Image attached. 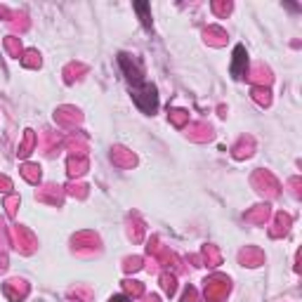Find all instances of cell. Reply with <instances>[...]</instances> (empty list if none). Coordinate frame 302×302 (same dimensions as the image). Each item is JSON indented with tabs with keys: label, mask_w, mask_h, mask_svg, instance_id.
<instances>
[{
	"label": "cell",
	"mask_w": 302,
	"mask_h": 302,
	"mask_svg": "<svg viewBox=\"0 0 302 302\" xmlns=\"http://www.w3.org/2000/svg\"><path fill=\"white\" fill-rule=\"evenodd\" d=\"M132 97H135V102H137V106L142 111H146V114H154L158 106V97H156V88L154 85H139V88L132 90Z\"/></svg>",
	"instance_id": "cell-1"
},
{
	"label": "cell",
	"mask_w": 302,
	"mask_h": 302,
	"mask_svg": "<svg viewBox=\"0 0 302 302\" xmlns=\"http://www.w3.org/2000/svg\"><path fill=\"white\" fill-rule=\"evenodd\" d=\"M229 293V281L224 276H213L206 281V302H224Z\"/></svg>",
	"instance_id": "cell-2"
},
{
	"label": "cell",
	"mask_w": 302,
	"mask_h": 302,
	"mask_svg": "<svg viewBox=\"0 0 302 302\" xmlns=\"http://www.w3.org/2000/svg\"><path fill=\"white\" fill-rule=\"evenodd\" d=\"M253 184L257 192L267 194V196H276L279 194V182L274 179V175L272 172H265V170H257L253 175Z\"/></svg>",
	"instance_id": "cell-3"
},
{
	"label": "cell",
	"mask_w": 302,
	"mask_h": 302,
	"mask_svg": "<svg viewBox=\"0 0 302 302\" xmlns=\"http://www.w3.org/2000/svg\"><path fill=\"white\" fill-rule=\"evenodd\" d=\"M12 241H14V246L19 248L21 253H33V248H35V239H33V234L28 232V229H24V226H12Z\"/></svg>",
	"instance_id": "cell-4"
},
{
	"label": "cell",
	"mask_w": 302,
	"mask_h": 302,
	"mask_svg": "<svg viewBox=\"0 0 302 302\" xmlns=\"http://www.w3.org/2000/svg\"><path fill=\"white\" fill-rule=\"evenodd\" d=\"M3 290H5V295L10 297L12 302H19V300H24V297L28 295V286H26V281H21V279H12V281H7Z\"/></svg>",
	"instance_id": "cell-5"
},
{
	"label": "cell",
	"mask_w": 302,
	"mask_h": 302,
	"mask_svg": "<svg viewBox=\"0 0 302 302\" xmlns=\"http://www.w3.org/2000/svg\"><path fill=\"white\" fill-rule=\"evenodd\" d=\"M232 76H234V78H243V76H248V57H246V50H243V45H239V48L234 50Z\"/></svg>",
	"instance_id": "cell-6"
},
{
	"label": "cell",
	"mask_w": 302,
	"mask_h": 302,
	"mask_svg": "<svg viewBox=\"0 0 302 302\" xmlns=\"http://www.w3.org/2000/svg\"><path fill=\"white\" fill-rule=\"evenodd\" d=\"M55 121L57 123H62V125H66V128H71V125L81 123V114H78L73 106H62V109L55 114Z\"/></svg>",
	"instance_id": "cell-7"
},
{
	"label": "cell",
	"mask_w": 302,
	"mask_h": 302,
	"mask_svg": "<svg viewBox=\"0 0 302 302\" xmlns=\"http://www.w3.org/2000/svg\"><path fill=\"white\" fill-rule=\"evenodd\" d=\"M111 158H114V163L116 165H121V168H132L135 165V154L132 151H128V149H123V146H116L114 149V154H111Z\"/></svg>",
	"instance_id": "cell-8"
},
{
	"label": "cell",
	"mask_w": 302,
	"mask_h": 302,
	"mask_svg": "<svg viewBox=\"0 0 302 302\" xmlns=\"http://www.w3.org/2000/svg\"><path fill=\"white\" fill-rule=\"evenodd\" d=\"M288 226H290V215L276 213V215H274V226L269 229V234H272L274 239H279V236H283V234L288 232Z\"/></svg>",
	"instance_id": "cell-9"
},
{
	"label": "cell",
	"mask_w": 302,
	"mask_h": 302,
	"mask_svg": "<svg viewBox=\"0 0 302 302\" xmlns=\"http://www.w3.org/2000/svg\"><path fill=\"white\" fill-rule=\"evenodd\" d=\"M73 246L76 248H88V250H97L99 239H97L92 232H83V234H78V236H73Z\"/></svg>",
	"instance_id": "cell-10"
},
{
	"label": "cell",
	"mask_w": 302,
	"mask_h": 302,
	"mask_svg": "<svg viewBox=\"0 0 302 302\" xmlns=\"http://www.w3.org/2000/svg\"><path fill=\"white\" fill-rule=\"evenodd\" d=\"M38 199L45 201V203H52V206H57V203H62V192H59V186L48 184V186H43L41 192H38Z\"/></svg>",
	"instance_id": "cell-11"
},
{
	"label": "cell",
	"mask_w": 302,
	"mask_h": 302,
	"mask_svg": "<svg viewBox=\"0 0 302 302\" xmlns=\"http://www.w3.org/2000/svg\"><path fill=\"white\" fill-rule=\"evenodd\" d=\"M248 78H250L253 83H257L255 88H262V85H269V83H272L269 69H267V66H262V64H257V66H255V69L248 73Z\"/></svg>",
	"instance_id": "cell-12"
},
{
	"label": "cell",
	"mask_w": 302,
	"mask_h": 302,
	"mask_svg": "<svg viewBox=\"0 0 302 302\" xmlns=\"http://www.w3.org/2000/svg\"><path fill=\"white\" fill-rule=\"evenodd\" d=\"M269 215H272V208L269 206H255V210L246 213V220L253 222V224H265L269 220Z\"/></svg>",
	"instance_id": "cell-13"
},
{
	"label": "cell",
	"mask_w": 302,
	"mask_h": 302,
	"mask_svg": "<svg viewBox=\"0 0 302 302\" xmlns=\"http://www.w3.org/2000/svg\"><path fill=\"white\" fill-rule=\"evenodd\" d=\"M66 168H69L71 177H81L83 172L88 170V158L85 156H71L69 163H66Z\"/></svg>",
	"instance_id": "cell-14"
},
{
	"label": "cell",
	"mask_w": 302,
	"mask_h": 302,
	"mask_svg": "<svg viewBox=\"0 0 302 302\" xmlns=\"http://www.w3.org/2000/svg\"><path fill=\"white\" fill-rule=\"evenodd\" d=\"M239 260L243 262V265H248V267H257V265H262V253L255 250V248H246V250L239 255Z\"/></svg>",
	"instance_id": "cell-15"
},
{
	"label": "cell",
	"mask_w": 302,
	"mask_h": 302,
	"mask_svg": "<svg viewBox=\"0 0 302 302\" xmlns=\"http://www.w3.org/2000/svg\"><path fill=\"white\" fill-rule=\"evenodd\" d=\"M189 137L196 139V142H203V139H208V137H210V125H206V123L192 125V128H189Z\"/></svg>",
	"instance_id": "cell-16"
},
{
	"label": "cell",
	"mask_w": 302,
	"mask_h": 302,
	"mask_svg": "<svg viewBox=\"0 0 302 302\" xmlns=\"http://www.w3.org/2000/svg\"><path fill=\"white\" fill-rule=\"evenodd\" d=\"M35 144H38L35 132L33 130H26V135H24V142H21V146H19V156H28V154L35 149Z\"/></svg>",
	"instance_id": "cell-17"
},
{
	"label": "cell",
	"mask_w": 302,
	"mask_h": 302,
	"mask_svg": "<svg viewBox=\"0 0 302 302\" xmlns=\"http://www.w3.org/2000/svg\"><path fill=\"white\" fill-rule=\"evenodd\" d=\"M21 175H24V179L26 182H31V184H38L41 182V168L33 163H26L24 168H21Z\"/></svg>",
	"instance_id": "cell-18"
},
{
	"label": "cell",
	"mask_w": 302,
	"mask_h": 302,
	"mask_svg": "<svg viewBox=\"0 0 302 302\" xmlns=\"http://www.w3.org/2000/svg\"><path fill=\"white\" fill-rule=\"evenodd\" d=\"M250 154H253V139H250V137H248V139L243 137L239 144L234 146V156H236V158H246V156H250Z\"/></svg>",
	"instance_id": "cell-19"
},
{
	"label": "cell",
	"mask_w": 302,
	"mask_h": 302,
	"mask_svg": "<svg viewBox=\"0 0 302 302\" xmlns=\"http://www.w3.org/2000/svg\"><path fill=\"white\" fill-rule=\"evenodd\" d=\"M224 38H226V33L222 31V28H217V26H210L206 31V41L213 43V45H224Z\"/></svg>",
	"instance_id": "cell-20"
},
{
	"label": "cell",
	"mask_w": 302,
	"mask_h": 302,
	"mask_svg": "<svg viewBox=\"0 0 302 302\" xmlns=\"http://www.w3.org/2000/svg\"><path fill=\"white\" fill-rule=\"evenodd\" d=\"M203 257H206V262L210 265V267H217V265L222 262V255L217 253V248H215V246H206V248H203Z\"/></svg>",
	"instance_id": "cell-21"
},
{
	"label": "cell",
	"mask_w": 302,
	"mask_h": 302,
	"mask_svg": "<svg viewBox=\"0 0 302 302\" xmlns=\"http://www.w3.org/2000/svg\"><path fill=\"white\" fill-rule=\"evenodd\" d=\"M161 286H163V290L168 293V295H172V293L177 290V281H175V276L168 274V272H165V274H161Z\"/></svg>",
	"instance_id": "cell-22"
},
{
	"label": "cell",
	"mask_w": 302,
	"mask_h": 302,
	"mask_svg": "<svg viewBox=\"0 0 302 302\" xmlns=\"http://www.w3.org/2000/svg\"><path fill=\"white\" fill-rule=\"evenodd\" d=\"M253 99L260 104V106H267V104L272 102V97H269L267 88H253Z\"/></svg>",
	"instance_id": "cell-23"
},
{
	"label": "cell",
	"mask_w": 302,
	"mask_h": 302,
	"mask_svg": "<svg viewBox=\"0 0 302 302\" xmlns=\"http://www.w3.org/2000/svg\"><path fill=\"white\" fill-rule=\"evenodd\" d=\"M21 64H24V66H28V69H38V66H41V57H38V52L28 50L26 55L21 57Z\"/></svg>",
	"instance_id": "cell-24"
},
{
	"label": "cell",
	"mask_w": 302,
	"mask_h": 302,
	"mask_svg": "<svg viewBox=\"0 0 302 302\" xmlns=\"http://www.w3.org/2000/svg\"><path fill=\"white\" fill-rule=\"evenodd\" d=\"M64 73H66V83H73L76 78H81L78 73H85V66L83 64H71V66H66Z\"/></svg>",
	"instance_id": "cell-25"
},
{
	"label": "cell",
	"mask_w": 302,
	"mask_h": 302,
	"mask_svg": "<svg viewBox=\"0 0 302 302\" xmlns=\"http://www.w3.org/2000/svg\"><path fill=\"white\" fill-rule=\"evenodd\" d=\"M5 48L10 50V55H12V57H21V45H19V38H14V35H10V38H5Z\"/></svg>",
	"instance_id": "cell-26"
},
{
	"label": "cell",
	"mask_w": 302,
	"mask_h": 302,
	"mask_svg": "<svg viewBox=\"0 0 302 302\" xmlns=\"http://www.w3.org/2000/svg\"><path fill=\"white\" fill-rule=\"evenodd\" d=\"M125 290H128V295H132V297L144 295V286L139 281H125Z\"/></svg>",
	"instance_id": "cell-27"
},
{
	"label": "cell",
	"mask_w": 302,
	"mask_h": 302,
	"mask_svg": "<svg viewBox=\"0 0 302 302\" xmlns=\"http://www.w3.org/2000/svg\"><path fill=\"white\" fill-rule=\"evenodd\" d=\"M66 192L71 194V196H78V199H85L88 196V186L81 184V182H73V184L66 186Z\"/></svg>",
	"instance_id": "cell-28"
},
{
	"label": "cell",
	"mask_w": 302,
	"mask_h": 302,
	"mask_svg": "<svg viewBox=\"0 0 302 302\" xmlns=\"http://www.w3.org/2000/svg\"><path fill=\"white\" fill-rule=\"evenodd\" d=\"M170 121L175 125H177V128H182V125L186 123V121H189V114H186V111H170Z\"/></svg>",
	"instance_id": "cell-29"
},
{
	"label": "cell",
	"mask_w": 302,
	"mask_h": 302,
	"mask_svg": "<svg viewBox=\"0 0 302 302\" xmlns=\"http://www.w3.org/2000/svg\"><path fill=\"white\" fill-rule=\"evenodd\" d=\"M17 206H19V199H17L14 194L5 199V208H7V215H10V217H12V215L17 213Z\"/></svg>",
	"instance_id": "cell-30"
},
{
	"label": "cell",
	"mask_w": 302,
	"mask_h": 302,
	"mask_svg": "<svg viewBox=\"0 0 302 302\" xmlns=\"http://www.w3.org/2000/svg\"><path fill=\"white\" fill-rule=\"evenodd\" d=\"M139 267H142V257H128L125 265H123L125 272H137Z\"/></svg>",
	"instance_id": "cell-31"
},
{
	"label": "cell",
	"mask_w": 302,
	"mask_h": 302,
	"mask_svg": "<svg viewBox=\"0 0 302 302\" xmlns=\"http://www.w3.org/2000/svg\"><path fill=\"white\" fill-rule=\"evenodd\" d=\"M182 302H199V293H196V288H186Z\"/></svg>",
	"instance_id": "cell-32"
},
{
	"label": "cell",
	"mask_w": 302,
	"mask_h": 302,
	"mask_svg": "<svg viewBox=\"0 0 302 302\" xmlns=\"http://www.w3.org/2000/svg\"><path fill=\"white\" fill-rule=\"evenodd\" d=\"M10 189H12V182L5 175H0V192H10Z\"/></svg>",
	"instance_id": "cell-33"
},
{
	"label": "cell",
	"mask_w": 302,
	"mask_h": 302,
	"mask_svg": "<svg viewBox=\"0 0 302 302\" xmlns=\"http://www.w3.org/2000/svg\"><path fill=\"white\" fill-rule=\"evenodd\" d=\"M215 12H220V14H226L229 12V10H232V5H229V3H226V5H220V3H215Z\"/></svg>",
	"instance_id": "cell-34"
},
{
	"label": "cell",
	"mask_w": 302,
	"mask_h": 302,
	"mask_svg": "<svg viewBox=\"0 0 302 302\" xmlns=\"http://www.w3.org/2000/svg\"><path fill=\"white\" fill-rule=\"evenodd\" d=\"M7 267V260H5V257H3V255H0V272H3V269H5Z\"/></svg>",
	"instance_id": "cell-35"
}]
</instances>
